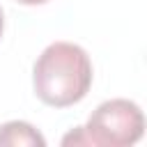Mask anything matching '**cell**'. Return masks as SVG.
I'll use <instances>...</instances> for the list:
<instances>
[{
	"label": "cell",
	"instance_id": "obj_6",
	"mask_svg": "<svg viewBox=\"0 0 147 147\" xmlns=\"http://www.w3.org/2000/svg\"><path fill=\"white\" fill-rule=\"evenodd\" d=\"M2 28H5V18H2V9H0V37H2Z\"/></svg>",
	"mask_w": 147,
	"mask_h": 147
},
{
	"label": "cell",
	"instance_id": "obj_4",
	"mask_svg": "<svg viewBox=\"0 0 147 147\" xmlns=\"http://www.w3.org/2000/svg\"><path fill=\"white\" fill-rule=\"evenodd\" d=\"M62 145H90V140H87L83 126H78L76 131H71V133H67L62 138Z\"/></svg>",
	"mask_w": 147,
	"mask_h": 147
},
{
	"label": "cell",
	"instance_id": "obj_5",
	"mask_svg": "<svg viewBox=\"0 0 147 147\" xmlns=\"http://www.w3.org/2000/svg\"><path fill=\"white\" fill-rule=\"evenodd\" d=\"M16 2H21V5H44L48 0H16Z\"/></svg>",
	"mask_w": 147,
	"mask_h": 147
},
{
	"label": "cell",
	"instance_id": "obj_2",
	"mask_svg": "<svg viewBox=\"0 0 147 147\" xmlns=\"http://www.w3.org/2000/svg\"><path fill=\"white\" fill-rule=\"evenodd\" d=\"M83 131L94 147H129L142 138L145 117L138 103L129 99H110L96 106Z\"/></svg>",
	"mask_w": 147,
	"mask_h": 147
},
{
	"label": "cell",
	"instance_id": "obj_1",
	"mask_svg": "<svg viewBox=\"0 0 147 147\" xmlns=\"http://www.w3.org/2000/svg\"><path fill=\"white\" fill-rule=\"evenodd\" d=\"M32 85L46 106L67 108L78 103L92 85L90 55L71 41H55L46 46L34 62Z\"/></svg>",
	"mask_w": 147,
	"mask_h": 147
},
{
	"label": "cell",
	"instance_id": "obj_3",
	"mask_svg": "<svg viewBox=\"0 0 147 147\" xmlns=\"http://www.w3.org/2000/svg\"><path fill=\"white\" fill-rule=\"evenodd\" d=\"M23 147V145H34L44 147L46 140L44 136L28 122H7L0 126V147Z\"/></svg>",
	"mask_w": 147,
	"mask_h": 147
}]
</instances>
